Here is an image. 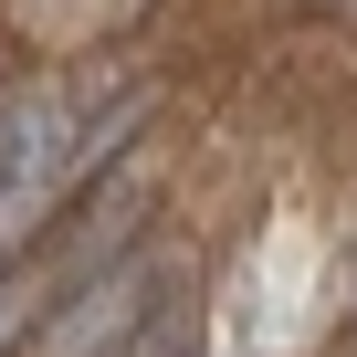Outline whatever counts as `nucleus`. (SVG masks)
I'll return each instance as SVG.
<instances>
[{
    "mask_svg": "<svg viewBox=\"0 0 357 357\" xmlns=\"http://www.w3.org/2000/svg\"><path fill=\"white\" fill-rule=\"evenodd\" d=\"M137 294H147V263H126V273L105 284V315H84V326H53V357H84V347H116V336H126V326L147 315Z\"/></svg>",
    "mask_w": 357,
    "mask_h": 357,
    "instance_id": "f257e3e1",
    "label": "nucleus"
}]
</instances>
